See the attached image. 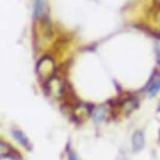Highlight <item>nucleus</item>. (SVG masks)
I'll use <instances>...</instances> for the list:
<instances>
[{"mask_svg": "<svg viewBox=\"0 0 160 160\" xmlns=\"http://www.w3.org/2000/svg\"><path fill=\"white\" fill-rule=\"evenodd\" d=\"M13 150L10 144L4 142V141H1V157L2 158H8V154L11 153V151Z\"/></svg>", "mask_w": 160, "mask_h": 160, "instance_id": "nucleus-9", "label": "nucleus"}, {"mask_svg": "<svg viewBox=\"0 0 160 160\" xmlns=\"http://www.w3.org/2000/svg\"><path fill=\"white\" fill-rule=\"evenodd\" d=\"M157 112H160V105H159V107H158V109H157Z\"/></svg>", "mask_w": 160, "mask_h": 160, "instance_id": "nucleus-12", "label": "nucleus"}, {"mask_svg": "<svg viewBox=\"0 0 160 160\" xmlns=\"http://www.w3.org/2000/svg\"><path fill=\"white\" fill-rule=\"evenodd\" d=\"M45 88H46L48 94H53L56 98H61L63 93L65 92V86L57 77H51L50 78H48L45 84Z\"/></svg>", "mask_w": 160, "mask_h": 160, "instance_id": "nucleus-2", "label": "nucleus"}, {"mask_svg": "<svg viewBox=\"0 0 160 160\" xmlns=\"http://www.w3.org/2000/svg\"><path fill=\"white\" fill-rule=\"evenodd\" d=\"M35 17L38 19H46L47 18V7L44 0H36L35 1Z\"/></svg>", "mask_w": 160, "mask_h": 160, "instance_id": "nucleus-3", "label": "nucleus"}, {"mask_svg": "<svg viewBox=\"0 0 160 160\" xmlns=\"http://www.w3.org/2000/svg\"><path fill=\"white\" fill-rule=\"evenodd\" d=\"M120 106L122 107V110L125 111V113L127 115H129L132 111H134L138 107V101L135 98H126L125 101L120 104Z\"/></svg>", "mask_w": 160, "mask_h": 160, "instance_id": "nucleus-6", "label": "nucleus"}, {"mask_svg": "<svg viewBox=\"0 0 160 160\" xmlns=\"http://www.w3.org/2000/svg\"><path fill=\"white\" fill-rule=\"evenodd\" d=\"M12 133H13V136L15 137V139H16L21 146L25 148L28 151L32 150V144L29 142L28 136H26L22 131H20V130H13Z\"/></svg>", "mask_w": 160, "mask_h": 160, "instance_id": "nucleus-4", "label": "nucleus"}, {"mask_svg": "<svg viewBox=\"0 0 160 160\" xmlns=\"http://www.w3.org/2000/svg\"><path fill=\"white\" fill-rule=\"evenodd\" d=\"M148 90H149V93L152 98L153 96H155L157 93L159 92V90H160V75L155 78V81H154V83L152 84V86H151Z\"/></svg>", "mask_w": 160, "mask_h": 160, "instance_id": "nucleus-8", "label": "nucleus"}, {"mask_svg": "<svg viewBox=\"0 0 160 160\" xmlns=\"http://www.w3.org/2000/svg\"><path fill=\"white\" fill-rule=\"evenodd\" d=\"M55 70H56L55 62L49 57H44L43 59L39 61L37 65V71L39 73V77L46 81L51 77H53Z\"/></svg>", "mask_w": 160, "mask_h": 160, "instance_id": "nucleus-1", "label": "nucleus"}, {"mask_svg": "<svg viewBox=\"0 0 160 160\" xmlns=\"http://www.w3.org/2000/svg\"><path fill=\"white\" fill-rule=\"evenodd\" d=\"M68 160H78V156L75 155L74 152L68 151Z\"/></svg>", "mask_w": 160, "mask_h": 160, "instance_id": "nucleus-10", "label": "nucleus"}, {"mask_svg": "<svg viewBox=\"0 0 160 160\" xmlns=\"http://www.w3.org/2000/svg\"><path fill=\"white\" fill-rule=\"evenodd\" d=\"M106 115H107V108L104 105L98 106L96 109L93 110L92 112V118L95 122H101L105 119Z\"/></svg>", "mask_w": 160, "mask_h": 160, "instance_id": "nucleus-7", "label": "nucleus"}, {"mask_svg": "<svg viewBox=\"0 0 160 160\" xmlns=\"http://www.w3.org/2000/svg\"><path fill=\"white\" fill-rule=\"evenodd\" d=\"M156 56H157V63L160 65V45L156 46Z\"/></svg>", "mask_w": 160, "mask_h": 160, "instance_id": "nucleus-11", "label": "nucleus"}, {"mask_svg": "<svg viewBox=\"0 0 160 160\" xmlns=\"http://www.w3.org/2000/svg\"><path fill=\"white\" fill-rule=\"evenodd\" d=\"M159 139H160V132H159Z\"/></svg>", "mask_w": 160, "mask_h": 160, "instance_id": "nucleus-13", "label": "nucleus"}, {"mask_svg": "<svg viewBox=\"0 0 160 160\" xmlns=\"http://www.w3.org/2000/svg\"><path fill=\"white\" fill-rule=\"evenodd\" d=\"M132 144H133V151L134 152H138L143 148L144 146V136L143 133L141 131L134 132L132 136Z\"/></svg>", "mask_w": 160, "mask_h": 160, "instance_id": "nucleus-5", "label": "nucleus"}]
</instances>
